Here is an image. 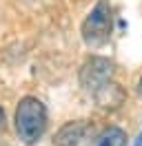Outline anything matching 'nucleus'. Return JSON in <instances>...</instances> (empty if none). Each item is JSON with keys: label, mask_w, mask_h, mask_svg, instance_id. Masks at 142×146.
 I'll use <instances>...</instances> for the list:
<instances>
[{"label": "nucleus", "mask_w": 142, "mask_h": 146, "mask_svg": "<svg viewBox=\"0 0 142 146\" xmlns=\"http://www.w3.org/2000/svg\"><path fill=\"white\" fill-rule=\"evenodd\" d=\"M111 5L107 0H100L82 22V40L89 46H102L111 36Z\"/></svg>", "instance_id": "2"}, {"label": "nucleus", "mask_w": 142, "mask_h": 146, "mask_svg": "<svg viewBox=\"0 0 142 146\" xmlns=\"http://www.w3.org/2000/svg\"><path fill=\"white\" fill-rule=\"evenodd\" d=\"M47 131V109L38 98L27 95L16 109V133L27 146L36 144Z\"/></svg>", "instance_id": "1"}, {"label": "nucleus", "mask_w": 142, "mask_h": 146, "mask_svg": "<svg viewBox=\"0 0 142 146\" xmlns=\"http://www.w3.org/2000/svg\"><path fill=\"white\" fill-rule=\"evenodd\" d=\"M5 126V111H2V106H0V128Z\"/></svg>", "instance_id": "6"}, {"label": "nucleus", "mask_w": 142, "mask_h": 146, "mask_svg": "<svg viewBox=\"0 0 142 146\" xmlns=\"http://www.w3.org/2000/svg\"><path fill=\"white\" fill-rule=\"evenodd\" d=\"M84 133H87V122H67L64 126L56 133V139L53 144L56 146H78L82 139H84Z\"/></svg>", "instance_id": "4"}, {"label": "nucleus", "mask_w": 142, "mask_h": 146, "mask_svg": "<svg viewBox=\"0 0 142 146\" xmlns=\"http://www.w3.org/2000/svg\"><path fill=\"white\" fill-rule=\"evenodd\" d=\"M113 82V64L107 58H89L82 71H80V84L84 86V91H89L96 98L100 91H104L109 84Z\"/></svg>", "instance_id": "3"}, {"label": "nucleus", "mask_w": 142, "mask_h": 146, "mask_svg": "<svg viewBox=\"0 0 142 146\" xmlns=\"http://www.w3.org/2000/svg\"><path fill=\"white\" fill-rule=\"evenodd\" d=\"M135 146H142V135L138 137V142H135Z\"/></svg>", "instance_id": "8"}, {"label": "nucleus", "mask_w": 142, "mask_h": 146, "mask_svg": "<svg viewBox=\"0 0 142 146\" xmlns=\"http://www.w3.org/2000/svg\"><path fill=\"white\" fill-rule=\"evenodd\" d=\"M138 93H140V95H142V78H140V80H138Z\"/></svg>", "instance_id": "7"}, {"label": "nucleus", "mask_w": 142, "mask_h": 146, "mask_svg": "<svg viewBox=\"0 0 142 146\" xmlns=\"http://www.w3.org/2000/svg\"><path fill=\"white\" fill-rule=\"evenodd\" d=\"M93 146H127V133L118 126H111L96 137Z\"/></svg>", "instance_id": "5"}]
</instances>
